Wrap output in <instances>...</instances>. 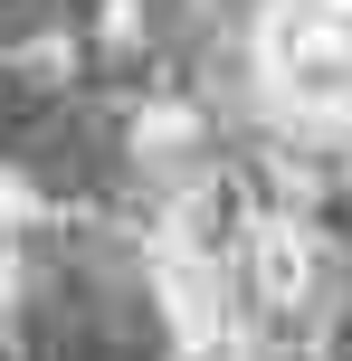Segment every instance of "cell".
Listing matches in <instances>:
<instances>
[]
</instances>
